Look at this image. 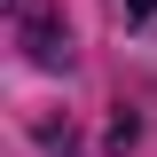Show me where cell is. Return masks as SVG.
I'll list each match as a JSON object with an SVG mask.
<instances>
[{"mask_svg": "<svg viewBox=\"0 0 157 157\" xmlns=\"http://www.w3.org/2000/svg\"><path fill=\"white\" fill-rule=\"evenodd\" d=\"M24 47H32L39 71H63V63H71V32H63L47 8H39V16H24Z\"/></svg>", "mask_w": 157, "mask_h": 157, "instance_id": "6da1fadb", "label": "cell"}, {"mask_svg": "<svg viewBox=\"0 0 157 157\" xmlns=\"http://www.w3.org/2000/svg\"><path fill=\"white\" fill-rule=\"evenodd\" d=\"M126 16H157V0H126Z\"/></svg>", "mask_w": 157, "mask_h": 157, "instance_id": "7a4b0ae2", "label": "cell"}]
</instances>
